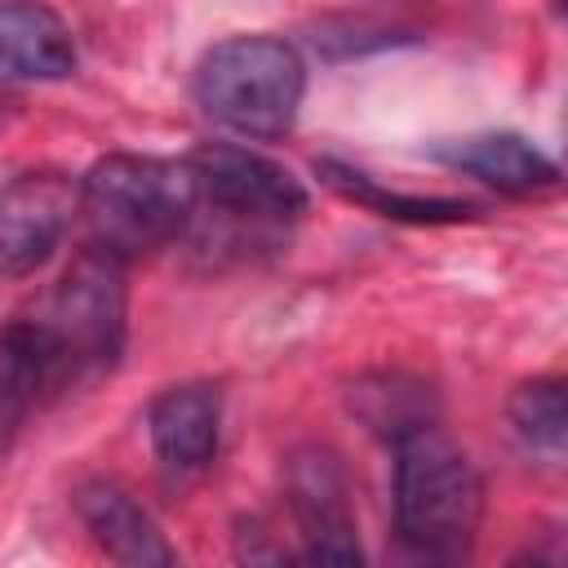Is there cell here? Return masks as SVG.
Listing matches in <instances>:
<instances>
[{
  "instance_id": "1",
  "label": "cell",
  "mask_w": 568,
  "mask_h": 568,
  "mask_svg": "<svg viewBox=\"0 0 568 568\" xmlns=\"http://www.w3.org/2000/svg\"><path fill=\"white\" fill-rule=\"evenodd\" d=\"M200 204L191 160L160 155H106L80 178V217L89 244L129 262L173 244Z\"/></svg>"
},
{
  "instance_id": "8",
  "label": "cell",
  "mask_w": 568,
  "mask_h": 568,
  "mask_svg": "<svg viewBox=\"0 0 568 568\" xmlns=\"http://www.w3.org/2000/svg\"><path fill=\"white\" fill-rule=\"evenodd\" d=\"M62 386H71V373L44 320L0 324V457L18 444L31 413Z\"/></svg>"
},
{
  "instance_id": "15",
  "label": "cell",
  "mask_w": 568,
  "mask_h": 568,
  "mask_svg": "<svg viewBox=\"0 0 568 568\" xmlns=\"http://www.w3.org/2000/svg\"><path fill=\"white\" fill-rule=\"evenodd\" d=\"M351 404L359 408V417L373 430H382L390 439H399V435H408V430H417V426L430 422V395H426V386L404 382V377L359 382V390H355Z\"/></svg>"
},
{
  "instance_id": "4",
  "label": "cell",
  "mask_w": 568,
  "mask_h": 568,
  "mask_svg": "<svg viewBox=\"0 0 568 568\" xmlns=\"http://www.w3.org/2000/svg\"><path fill=\"white\" fill-rule=\"evenodd\" d=\"M40 320L62 351L71 386L115 368V359L124 355V337H129L124 262L84 244L71 257V266L62 271L58 288L49 297V311Z\"/></svg>"
},
{
  "instance_id": "5",
  "label": "cell",
  "mask_w": 568,
  "mask_h": 568,
  "mask_svg": "<svg viewBox=\"0 0 568 568\" xmlns=\"http://www.w3.org/2000/svg\"><path fill=\"white\" fill-rule=\"evenodd\" d=\"M186 160L200 200L222 217L253 226H284L297 213H306V186L262 151L235 142H204Z\"/></svg>"
},
{
  "instance_id": "14",
  "label": "cell",
  "mask_w": 568,
  "mask_h": 568,
  "mask_svg": "<svg viewBox=\"0 0 568 568\" xmlns=\"http://www.w3.org/2000/svg\"><path fill=\"white\" fill-rule=\"evenodd\" d=\"M510 426L515 435L537 448V453H564L568 439V399H564V382L559 377H532L524 386H515L510 395Z\"/></svg>"
},
{
  "instance_id": "2",
  "label": "cell",
  "mask_w": 568,
  "mask_h": 568,
  "mask_svg": "<svg viewBox=\"0 0 568 568\" xmlns=\"http://www.w3.org/2000/svg\"><path fill=\"white\" fill-rule=\"evenodd\" d=\"M395 444V532L422 559H462L484 519V479L475 462L435 426H417Z\"/></svg>"
},
{
  "instance_id": "13",
  "label": "cell",
  "mask_w": 568,
  "mask_h": 568,
  "mask_svg": "<svg viewBox=\"0 0 568 568\" xmlns=\"http://www.w3.org/2000/svg\"><path fill=\"white\" fill-rule=\"evenodd\" d=\"M315 173L324 178V186H333L337 195L390 217V222H413V226H444V222H466L479 209L470 200H448V195H404V191H386L382 182H373L368 173L342 164V160H320Z\"/></svg>"
},
{
  "instance_id": "3",
  "label": "cell",
  "mask_w": 568,
  "mask_h": 568,
  "mask_svg": "<svg viewBox=\"0 0 568 568\" xmlns=\"http://www.w3.org/2000/svg\"><path fill=\"white\" fill-rule=\"evenodd\" d=\"M306 98V62L280 36L217 40L195 67V102L240 138H284Z\"/></svg>"
},
{
  "instance_id": "11",
  "label": "cell",
  "mask_w": 568,
  "mask_h": 568,
  "mask_svg": "<svg viewBox=\"0 0 568 568\" xmlns=\"http://www.w3.org/2000/svg\"><path fill=\"white\" fill-rule=\"evenodd\" d=\"M75 71L71 27L40 0H0V80H67Z\"/></svg>"
},
{
  "instance_id": "7",
  "label": "cell",
  "mask_w": 568,
  "mask_h": 568,
  "mask_svg": "<svg viewBox=\"0 0 568 568\" xmlns=\"http://www.w3.org/2000/svg\"><path fill=\"white\" fill-rule=\"evenodd\" d=\"M288 506L306 537V559L315 564H359V537L351 515V493L337 457L328 448H297L288 457Z\"/></svg>"
},
{
  "instance_id": "12",
  "label": "cell",
  "mask_w": 568,
  "mask_h": 568,
  "mask_svg": "<svg viewBox=\"0 0 568 568\" xmlns=\"http://www.w3.org/2000/svg\"><path fill=\"white\" fill-rule=\"evenodd\" d=\"M444 160L457 164L462 173L497 186L501 195H541V191L559 186V164L519 133L466 138L457 146H444Z\"/></svg>"
},
{
  "instance_id": "6",
  "label": "cell",
  "mask_w": 568,
  "mask_h": 568,
  "mask_svg": "<svg viewBox=\"0 0 568 568\" xmlns=\"http://www.w3.org/2000/svg\"><path fill=\"white\" fill-rule=\"evenodd\" d=\"M80 213V182L58 169H31L0 186V280L36 275Z\"/></svg>"
},
{
  "instance_id": "10",
  "label": "cell",
  "mask_w": 568,
  "mask_h": 568,
  "mask_svg": "<svg viewBox=\"0 0 568 568\" xmlns=\"http://www.w3.org/2000/svg\"><path fill=\"white\" fill-rule=\"evenodd\" d=\"M75 515L98 541L102 555L129 568H151V564H173V546L164 541L160 524L111 479H89L75 493Z\"/></svg>"
},
{
  "instance_id": "9",
  "label": "cell",
  "mask_w": 568,
  "mask_h": 568,
  "mask_svg": "<svg viewBox=\"0 0 568 568\" xmlns=\"http://www.w3.org/2000/svg\"><path fill=\"white\" fill-rule=\"evenodd\" d=\"M146 430L160 466L178 479L209 470L222 439V390L209 382H182L151 399Z\"/></svg>"
}]
</instances>
